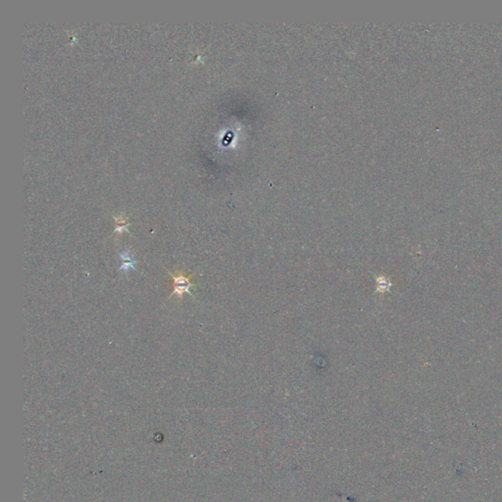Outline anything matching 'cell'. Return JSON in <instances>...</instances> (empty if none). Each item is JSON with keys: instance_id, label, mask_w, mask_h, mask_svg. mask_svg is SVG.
Listing matches in <instances>:
<instances>
[{"instance_id": "cell-1", "label": "cell", "mask_w": 502, "mask_h": 502, "mask_svg": "<svg viewBox=\"0 0 502 502\" xmlns=\"http://www.w3.org/2000/svg\"><path fill=\"white\" fill-rule=\"evenodd\" d=\"M169 275L171 276L173 283H174V290L170 297L176 295L178 298H182L184 294H190L193 295V290L196 289V284H194L191 281V278L193 274L185 276L182 271H178L177 274H174L172 272H168Z\"/></svg>"}, {"instance_id": "cell-2", "label": "cell", "mask_w": 502, "mask_h": 502, "mask_svg": "<svg viewBox=\"0 0 502 502\" xmlns=\"http://www.w3.org/2000/svg\"><path fill=\"white\" fill-rule=\"evenodd\" d=\"M120 272L124 275H128L130 272L136 269L137 260L135 256L129 250L123 251L120 253Z\"/></svg>"}, {"instance_id": "cell-3", "label": "cell", "mask_w": 502, "mask_h": 502, "mask_svg": "<svg viewBox=\"0 0 502 502\" xmlns=\"http://www.w3.org/2000/svg\"><path fill=\"white\" fill-rule=\"evenodd\" d=\"M377 282V291L378 292H386L390 289V287H392V283L390 282V280L384 276H380L378 277L376 279Z\"/></svg>"}]
</instances>
